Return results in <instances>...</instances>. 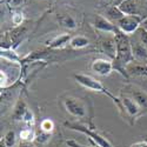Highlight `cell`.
<instances>
[{
    "label": "cell",
    "instance_id": "1",
    "mask_svg": "<svg viewBox=\"0 0 147 147\" xmlns=\"http://www.w3.org/2000/svg\"><path fill=\"white\" fill-rule=\"evenodd\" d=\"M114 38L117 42V54H115V58L113 59V68L114 71L119 72L121 76H124L125 78H128L126 67L128 64L134 61L131 38L121 32L115 34Z\"/></svg>",
    "mask_w": 147,
    "mask_h": 147
},
{
    "label": "cell",
    "instance_id": "2",
    "mask_svg": "<svg viewBox=\"0 0 147 147\" xmlns=\"http://www.w3.org/2000/svg\"><path fill=\"white\" fill-rule=\"evenodd\" d=\"M73 77H74L76 81H77L79 85H81L82 87L87 88V90H91V91H93V92H96V93H101V94H104V95H107L109 99H111V100L118 106L119 112H120L121 115H122V112H124V109H122L121 99H120V98H118V96H115L114 94H112V92L109 91L107 87H105L99 80L94 79V78L91 77V76L84 74V73H77V74H74Z\"/></svg>",
    "mask_w": 147,
    "mask_h": 147
},
{
    "label": "cell",
    "instance_id": "3",
    "mask_svg": "<svg viewBox=\"0 0 147 147\" xmlns=\"http://www.w3.org/2000/svg\"><path fill=\"white\" fill-rule=\"evenodd\" d=\"M64 125L68 129L77 131V132H80V133L85 134V136H87L98 147H113V145L111 142H109L104 136H101L100 133H98L94 128H90L86 125L79 124V122H68V121H66Z\"/></svg>",
    "mask_w": 147,
    "mask_h": 147
},
{
    "label": "cell",
    "instance_id": "4",
    "mask_svg": "<svg viewBox=\"0 0 147 147\" xmlns=\"http://www.w3.org/2000/svg\"><path fill=\"white\" fill-rule=\"evenodd\" d=\"M63 106L68 114H71L72 117H74L77 119L86 118L87 115L86 105H85L82 100L78 99L76 96H72V95L65 96L63 99Z\"/></svg>",
    "mask_w": 147,
    "mask_h": 147
},
{
    "label": "cell",
    "instance_id": "5",
    "mask_svg": "<svg viewBox=\"0 0 147 147\" xmlns=\"http://www.w3.org/2000/svg\"><path fill=\"white\" fill-rule=\"evenodd\" d=\"M118 6L122 11V13L126 16H138L142 19L147 17V6H145L144 0H122Z\"/></svg>",
    "mask_w": 147,
    "mask_h": 147
},
{
    "label": "cell",
    "instance_id": "6",
    "mask_svg": "<svg viewBox=\"0 0 147 147\" xmlns=\"http://www.w3.org/2000/svg\"><path fill=\"white\" fill-rule=\"evenodd\" d=\"M142 21L144 19L138 16H125L117 22V26L121 33L129 36L131 34L137 32V30L141 26Z\"/></svg>",
    "mask_w": 147,
    "mask_h": 147
},
{
    "label": "cell",
    "instance_id": "7",
    "mask_svg": "<svg viewBox=\"0 0 147 147\" xmlns=\"http://www.w3.org/2000/svg\"><path fill=\"white\" fill-rule=\"evenodd\" d=\"M121 99V105H122V109H124V112H122V115H125L129 119H137L140 114H141V107L137 104V101L131 98L129 95L127 94H122L120 96Z\"/></svg>",
    "mask_w": 147,
    "mask_h": 147
},
{
    "label": "cell",
    "instance_id": "8",
    "mask_svg": "<svg viewBox=\"0 0 147 147\" xmlns=\"http://www.w3.org/2000/svg\"><path fill=\"white\" fill-rule=\"evenodd\" d=\"M91 69L93 73L100 76V77H107L114 71L113 68V60H108V59H102V58H98L92 61L91 64Z\"/></svg>",
    "mask_w": 147,
    "mask_h": 147
},
{
    "label": "cell",
    "instance_id": "9",
    "mask_svg": "<svg viewBox=\"0 0 147 147\" xmlns=\"http://www.w3.org/2000/svg\"><path fill=\"white\" fill-rule=\"evenodd\" d=\"M125 94L129 95L137 101V104L141 107V109H147V92L134 86V85H127L125 87Z\"/></svg>",
    "mask_w": 147,
    "mask_h": 147
},
{
    "label": "cell",
    "instance_id": "10",
    "mask_svg": "<svg viewBox=\"0 0 147 147\" xmlns=\"http://www.w3.org/2000/svg\"><path fill=\"white\" fill-rule=\"evenodd\" d=\"M93 25H94V27L96 30H99L101 32H106V33H113L114 35L120 32L118 26L114 25L111 20L106 19L104 16H95Z\"/></svg>",
    "mask_w": 147,
    "mask_h": 147
},
{
    "label": "cell",
    "instance_id": "11",
    "mask_svg": "<svg viewBox=\"0 0 147 147\" xmlns=\"http://www.w3.org/2000/svg\"><path fill=\"white\" fill-rule=\"evenodd\" d=\"M126 72L128 77L147 78V65L139 63V61H133V63L127 65Z\"/></svg>",
    "mask_w": 147,
    "mask_h": 147
},
{
    "label": "cell",
    "instance_id": "12",
    "mask_svg": "<svg viewBox=\"0 0 147 147\" xmlns=\"http://www.w3.org/2000/svg\"><path fill=\"white\" fill-rule=\"evenodd\" d=\"M131 45H132V52L133 57L136 61L139 63H147V48L136 38L134 40L131 39Z\"/></svg>",
    "mask_w": 147,
    "mask_h": 147
},
{
    "label": "cell",
    "instance_id": "13",
    "mask_svg": "<svg viewBox=\"0 0 147 147\" xmlns=\"http://www.w3.org/2000/svg\"><path fill=\"white\" fill-rule=\"evenodd\" d=\"M126 14L122 13V11L119 8V6L113 5V6H108L106 7V9L104 11V17L111 21H115L118 22L120 19H122Z\"/></svg>",
    "mask_w": 147,
    "mask_h": 147
},
{
    "label": "cell",
    "instance_id": "14",
    "mask_svg": "<svg viewBox=\"0 0 147 147\" xmlns=\"http://www.w3.org/2000/svg\"><path fill=\"white\" fill-rule=\"evenodd\" d=\"M101 47H102V51L105 52V54H107L112 60L115 58V54H117V42H115V38H106L102 44H101Z\"/></svg>",
    "mask_w": 147,
    "mask_h": 147
},
{
    "label": "cell",
    "instance_id": "15",
    "mask_svg": "<svg viewBox=\"0 0 147 147\" xmlns=\"http://www.w3.org/2000/svg\"><path fill=\"white\" fill-rule=\"evenodd\" d=\"M71 40V35L67 34V33H63L60 34L58 36H55V38H53L52 40H50L47 42V46L50 48H61L63 46H65L66 44H68Z\"/></svg>",
    "mask_w": 147,
    "mask_h": 147
},
{
    "label": "cell",
    "instance_id": "16",
    "mask_svg": "<svg viewBox=\"0 0 147 147\" xmlns=\"http://www.w3.org/2000/svg\"><path fill=\"white\" fill-rule=\"evenodd\" d=\"M69 46L72 48H76V50H80V48H84L90 45V40L84 35H76L72 36L69 40Z\"/></svg>",
    "mask_w": 147,
    "mask_h": 147
},
{
    "label": "cell",
    "instance_id": "17",
    "mask_svg": "<svg viewBox=\"0 0 147 147\" xmlns=\"http://www.w3.org/2000/svg\"><path fill=\"white\" fill-rule=\"evenodd\" d=\"M58 21L61 26L67 30H74L77 27V22H76L74 18L71 17L69 14H60L58 17Z\"/></svg>",
    "mask_w": 147,
    "mask_h": 147
},
{
    "label": "cell",
    "instance_id": "18",
    "mask_svg": "<svg viewBox=\"0 0 147 147\" xmlns=\"http://www.w3.org/2000/svg\"><path fill=\"white\" fill-rule=\"evenodd\" d=\"M25 33H26V28L21 27V26H19L16 30L12 31V33H11V42L14 44V47L18 45V42L20 40H22V38L25 36Z\"/></svg>",
    "mask_w": 147,
    "mask_h": 147
},
{
    "label": "cell",
    "instance_id": "19",
    "mask_svg": "<svg viewBox=\"0 0 147 147\" xmlns=\"http://www.w3.org/2000/svg\"><path fill=\"white\" fill-rule=\"evenodd\" d=\"M26 112H27V107L25 106V104H24L22 101H19L18 105L16 106V108H14L13 119L14 120H22V118H24V115H25Z\"/></svg>",
    "mask_w": 147,
    "mask_h": 147
},
{
    "label": "cell",
    "instance_id": "20",
    "mask_svg": "<svg viewBox=\"0 0 147 147\" xmlns=\"http://www.w3.org/2000/svg\"><path fill=\"white\" fill-rule=\"evenodd\" d=\"M16 141H17V136L14 131H8L3 139V144L6 147H13L16 145Z\"/></svg>",
    "mask_w": 147,
    "mask_h": 147
},
{
    "label": "cell",
    "instance_id": "21",
    "mask_svg": "<svg viewBox=\"0 0 147 147\" xmlns=\"http://www.w3.org/2000/svg\"><path fill=\"white\" fill-rule=\"evenodd\" d=\"M20 139L22 141H25V142H31L33 139H35V136H34V133L31 128H24L21 132H20Z\"/></svg>",
    "mask_w": 147,
    "mask_h": 147
},
{
    "label": "cell",
    "instance_id": "22",
    "mask_svg": "<svg viewBox=\"0 0 147 147\" xmlns=\"http://www.w3.org/2000/svg\"><path fill=\"white\" fill-rule=\"evenodd\" d=\"M136 38L147 48V31H146L142 26H140V27L137 30V32H136Z\"/></svg>",
    "mask_w": 147,
    "mask_h": 147
},
{
    "label": "cell",
    "instance_id": "23",
    "mask_svg": "<svg viewBox=\"0 0 147 147\" xmlns=\"http://www.w3.org/2000/svg\"><path fill=\"white\" fill-rule=\"evenodd\" d=\"M1 58H5L7 59L8 61H12V63H17L19 60L17 53L13 51V50H1Z\"/></svg>",
    "mask_w": 147,
    "mask_h": 147
},
{
    "label": "cell",
    "instance_id": "24",
    "mask_svg": "<svg viewBox=\"0 0 147 147\" xmlns=\"http://www.w3.org/2000/svg\"><path fill=\"white\" fill-rule=\"evenodd\" d=\"M54 128V124L51 119H45L40 122V129L41 132H45V133H51Z\"/></svg>",
    "mask_w": 147,
    "mask_h": 147
},
{
    "label": "cell",
    "instance_id": "25",
    "mask_svg": "<svg viewBox=\"0 0 147 147\" xmlns=\"http://www.w3.org/2000/svg\"><path fill=\"white\" fill-rule=\"evenodd\" d=\"M38 144L40 145H44V144H47L50 141V133H45V132H41L39 136H35V139H34Z\"/></svg>",
    "mask_w": 147,
    "mask_h": 147
},
{
    "label": "cell",
    "instance_id": "26",
    "mask_svg": "<svg viewBox=\"0 0 147 147\" xmlns=\"http://www.w3.org/2000/svg\"><path fill=\"white\" fill-rule=\"evenodd\" d=\"M24 21V14L22 13H19V12H16V13L12 16V22L16 27H19L21 26V24Z\"/></svg>",
    "mask_w": 147,
    "mask_h": 147
},
{
    "label": "cell",
    "instance_id": "27",
    "mask_svg": "<svg viewBox=\"0 0 147 147\" xmlns=\"http://www.w3.org/2000/svg\"><path fill=\"white\" fill-rule=\"evenodd\" d=\"M22 121H24V122H26V124L30 125V126L34 124V117H33V113L30 111V109H27V112L25 113V115H24Z\"/></svg>",
    "mask_w": 147,
    "mask_h": 147
},
{
    "label": "cell",
    "instance_id": "28",
    "mask_svg": "<svg viewBox=\"0 0 147 147\" xmlns=\"http://www.w3.org/2000/svg\"><path fill=\"white\" fill-rule=\"evenodd\" d=\"M6 1H7L8 5L12 6V7H18V6H20V5L22 4L24 0H6Z\"/></svg>",
    "mask_w": 147,
    "mask_h": 147
},
{
    "label": "cell",
    "instance_id": "29",
    "mask_svg": "<svg viewBox=\"0 0 147 147\" xmlns=\"http://www.w3.org/2000/svg\"><path fill=\"white\" fill-rule=\"evenodd\" d=\"M66 144H67L68 147H86V146H82V145L78 144L76 140H67Z\"/></svg>",
    "mask_w": 147,
    "mask_h": 147
},
{
    "label": "cell",
    "instance_id": "30",
    "mask_svg": "<svg viewBox=\"0 0 147 147\" xmlns=\"http://www.w3.org/2000/svg\"><path fill=\"white\" fill-rule=\"evenodd\" d=\"M19 147H33V145H32L31 142H25V141H22V142L19 145Z\"/></svg>",
    "mask_w": 147,
    "mask_h": 147
},
{
    "label": "cell",
    "instance_id": "31",
    "mask_svg": "<svg viewBox=\"0 0 147 147\" xmlns=\"http://www.w3.org/2000/svg\"><path fill=\"white\" fill-rule=\"evenodd\" d=\"M141 26H142V27H144V28L147 31V19H145V20L142 21V25H141Z\"/></svg>",
    "mask_w": 147,
    "mask_h": 147
},
{
    "label": "cell",
    "instance_id": "32",
    "mask_svg": "<svg viewBox=\"0 0 147 147\" xmlns=\"http://www.w3.org/2000/svg\"><path fill=\"white\" fill-rule=\"evenodd\" d=\"M106 1H112V0H106Z\"/></svg>",
    "mask_w": 147,
    "mask_h": 147
},
{
    "label": "cell",
    "instance_id": "33",
    "mask_svg": "<svg viewBox=\"0 0 147 147\" xmlns=\"http://www.w3.org/2000/svg\"><path fill=\"white\" fill-rule=\"evenodd\" d=\"M121 1H122V0H121ZM121 1H120V3H121Z\"/></svg>",
    "mask_w": 147,
    "mask_h": 147
},
{
    "label": "cell",
    "instance_id": "34",
    "mask_svg": "<svg viewBox=\"0 0 147 147\" xmlns=\"http://www.w3.org/2000/svg\"><path fill=\"white\" fill-rule=\"evenodd\" d=\"M120 1H121V0H120Z\"/></svg>",
    "mask_w": 147,
    "mask_h": 147
}]
</instances>
